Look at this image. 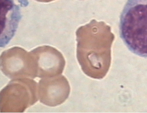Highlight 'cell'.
<instances>
[{"mask_svg":"<svg viewBox=\"0 0 147 113\" xmlns=\"http://www.w3.org/2000/svg\"><path fill=\"white\" fill-rule=\"evenodd\" d=\"M20 10L13 0L1 1V48L7 44L15 35L21 19Z\"/></svg>","mask_w":147,"mask_h":113,"instance_id":"obj_7","label":"cell"},{"mask_svg":"<svg viewBox=\"0 0 147 113\" xmlns=\"http://www.w3.org/2000/svg\"><path fill=\"white\" fill-rule=\"evenodd\" d=\"M119 30L128 49L147 58V0H127L120 15Z\"/></svg>","mask_w":147,"mask_h":113,"instance_id":"obj_1","label":"cell"},{"mask_svg":"<svg viewBox=\"0 0 147 113\" xmlns=\"http://www.w3.org/2000/svg\"><path fill=\"white\" fill-rule=\"evenodd\" d=\"M37 83L32 79H13L1 91V112H23L38 99Z\"/></svg>","mask_w":147,"mask_h":113,"instance_id":"obj_3","label":"cell"},{"mask_svg":"<svg viewBox=\"0 0 147 113\" xmlns=\"http://www.w3.org/2000/svg\"><path fill=\"white\" fill-rule=\"evenodd\" d=\"M38 88L41 103L51 107L59 106L64 102L70 91L67 79L61 75L42 78L40 80Z\"/></svg>","mask_w":147,"mask_h":113,"instance_id":"obj_6","label":"cell"},{"mask_svg":"<svg viewBox=\"0 0 147 113\" xmlns=\"http://www.w3.org/2000/svg\"><path fill=\"white\" fill-rule=\"evenodd\" d=\"M31 52L34 57L37 68V77L48 78L61 75L65 61L61 52L49 46L38 47Z\"/></svg>","mask_w":147,"mask_h":113,"instance_id":"obj_5","label":"cell"},{"mask_svg":"<svg viewBox=\"0 0 147 113\" xmlns=\"http://www.w3.org/2000/svg\"><path fill=\"white\" fill-rule=\"evenodd\" d=\"M35 1L38 2H42V3H49V2L53 1L55 0H35Z\"/></svg>","mask_w":147,"mask_h":113,"instance_id":"obj_8","label":"cell"},{"mask_svg":"<svg viewBox=\"0 0 147 113\" xmlns=\"http://www.w3.org/2000/svg\"><path fill=\"white\" fill-rule=\"evenodd\" d=\"M1 70L11 79L37 77L35 59L29 52L19 47L4 51L1 56Z\"/></svg>","mask_w":147,"mask_h":113,"instance_id":"obj_4","label":"cell"},{"mask_svg":"<svg viewBox=\"0 0 147 113\" xmlns=\"http://www.w3.org/2000/svg\"><path fill=\"white\" fill-rule=\"evenodd\" d=\"M92 26L90 23L76 31L77 58L85 74L91 78L100 79L107 74L110 67V50L97 46Z\"/></svg>","mask_w":147,"mask_h":113,"instance_id":"obj_2","label":"cell"}]
</instances>
